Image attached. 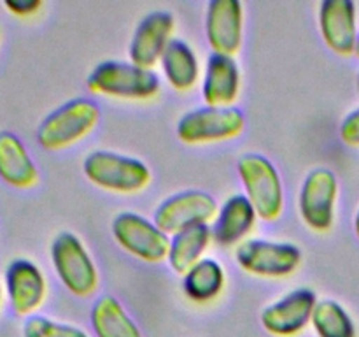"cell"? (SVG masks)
Masks as SVG:
<instances>
[{
    "instance_id": "cell-1",
    "label": "cell",
    "mask_w": 359,
    "mask_h": 337,
    "mask_svg": "<svg viewBox=\"0 0 359 337\" xmlns=\"http://www.w3.org/2000/svg\"><path fill=\"white\" fill-rule=\"evenodd\" d=\"M100 119V107L90 98H74L55 109L37 130V143L48 151L65 150L88 136Z\"/></svg>"
},
{
    "instance_id": "cell-2",
    "label": "cell",
    "mask_w": 359,
    "mask_h": 337,
    "mask_svg": "<svg viewBox=\"0 0 359 337\" xmlns=\"http://www.w3.org/2000/svg\"><path fill=\"white\" fill-rule=\"evenodd\" d=\"M245 197L251 200L258 218L273 221L283 214V183L272 161L258 153L242 154L237 164Z\"/></svg>"
},
{
    "instance_id": "cell-3",
    "label": "cell",
    "mask_w": 359,
    "mask_h": 337,
    "mask_svg": "<svg viewBox=\"0 0 359 337\" xmlns=\"http://www.w3.org/2000/svg\"><path fill=\"white\" fill-rule=\"evenodd\" d=\"M88 88L98 95L146 100L158 93L160 77L132 62H102L88 76Z\"/></svg>"
},
{
    "instance_id": "cell-4",
    "label": "cell",
    "mask_w": 359,
    "mask_h": 337,
    "mask_svg": "<svg viewBox=\"0 0 359 337\" xmlns=\"http://www.w3.org/2000/svg\"><path fill=\"white\" fill-rule=\"evenodd\" d=\"M83 171L98 188L114 193L142 192L151 183V171L146 164L112 151L90 153L84 160Z\"/></svg>"
},
{
    "instance_id": "cell-5",
    "label": "cell",
    "mask_w": 359,
    "mask_h": 337,
    "mask_svg": "<svg viewBox=\"0 0 359 337\" xmlns=\"http://www.w3.org/2000/svg\"><path fill=\"white\" fill-rule=\"evenodd\" d=\"M51 260L63 286L76 297H90L98 288V270L81 239L70 232L56 235Z\"/></svg>"
},
{
    "instance_id": "cell-6",
    "label": "cell",
    "mask_w": 359,
    "mask_h": 337,
    "mask_svg": "<svg viewBox=\"0 0 359 337\" xmlns=\"http://www.w3.org/2000/svg\"><path fill=\"white\" fill-rule=\"evenodd\" d=\"M245 118L235 107H200L179 119L177 137L186 144L219 143L244 132Z\"/></svg>"
},
{
    "instance_id": "cell-7",
    "label": "cell",
    "mask_w": 359,
    "mask_h": 337,
    "mask_svg": "<svg viewBox=\"0 0 359 337\" xmlns=\"http://www.w3.org/2000/svg\"><path fill=\"white\" fill-rule=\"evenodd\" d=\"M112 235L123 249L144 262L158 263L168 258L170 237L140 214L130 211L118 214L112 221Z\"/></svg>"
},
{
    "instance_id": "cell-8",
    "label": "cell",
    "mask_w": 359,
    "mask_h": 337,
    "mask_svg": "<svg viewBox=\"0 0 359 337\" xmlns=\"http://www.w3.org/2000/svg\"><path fill=\"white\" fill-rule=\"evenodd\" d=\"M238 265L249 274L262 277H284L293 274L302 262V251L290 242L251 239L235 251Z\"/></svg>"
},
{
    "instance_id": "cell-9",
    "label": "cell",
    "mask_w": 359,
    "mask_h": 337,
    "mask_svg": "<svg viewBox=\"0 0 359 337\" xmlns=\"http://www.w3.org/2000/svg\"><path fill=\"white\" fill-rule=\"evenodd\" d=\"M217 211V202L210 193L188 190L163 200L154 213V223L167 235H175L195 225H209Z\"/></svg>"
},
{
    "instance_id": "cell-10",
    "label": "cell",
    "mask_w": 359,
    "mask_h": 337,
    "mask_svg": "<svg viewBox=\"0 0 359 337\" xmlns=\"http://www.w3.org/2000/svg\"><path fill=\"white\" fill-rule=\"evenodd\" d=\"M339 195V181L330 168H314L305 178L300 190L302 220L316 232H326L335 220V204Z\"/></svg>"
},
{
    "instance_id": "cell-11",
    "label": "cell",
    "mask_w": 359,
    "mask_h": 337,
    "mask_svg": "<svg viewBox=\"0 0 359 337\" xmlns=\"http://www.w3.org/2000/svg\"><path fill=\"white\" fill-rule=\"evenodd\" d=\"M316 305L318 298L314 291L309 288H298L263 309L262 325L272 336L293 337L312 322Z\"/></svg>"
},
{
    "instance_id": "cell-12",
    "label": "cell",
    "mask_w": 359,
    "mask_h": 337,
    "mask_svg": "<svg viewBox=\"0 0 359 337\" xmlns=\"http://www.w3.org/2000/svg\"><path fill=\"white\" fill-rule=\"evenodd\" d=\"M244 7L238 0H212L207 6L205 35L216 55L235 56L241 51Z\"/></svg>"
},
{
    "instance_id": "cell-13",
    "label": "cell",
    "mask_w": 359,
    "mask_h": 337,
    "mask_svg": "<svg viewBox=\"0 0 359 337\" xmlns=\"http://www.w3.org/2000/svg\"><path fill=\"white\" fill-rule=\"evenodd\" d=\"M175 21L167 11L147 14L137 27L130 42V62L144 69H153L172 41Z\"/></svg>"
},
{
    "instance_id": "cell-14",
    "label": "cell",
    "mask_w": 359,
    "mask_h": 337,
    "mask_svg": "<svg viewBox=\"0 0 359 337\" xmlns=\"http://www.w3.org/2000/svg\"><path fill=\"white\" fill-rule=\"evenodd\" d=\"M319 28L328 48L337 55L356 53L358 23L356 6L351 0H325L319 7Z\"/></svg>"
},
{
    "instance_id": "cell-15",
    "label": "cell",
    "mask_w": 359,
    "mask_h": 337,
    "mask_svg": "<svg viewBox=\"0 0 359 337\" xmlns=\"http://www.w3.org/2000/svg\"><path fill=\"white\" fill-rule=\"evenodd\" d=\"M6 288L11 308L20 316H30L37 311L48 291L44 274L30 260H14L7 267Z\"/></svg>"
},
{
    "instance_id": "cell-16",
    "label": "cell",
    "mask_w": 359,
    "mask_h": 337,
    "mask_svg": "<svg viewBox=\"0 0 359 337\" xmlns=\"http://www.w3.org/2000/svg\"><path fill=\"white\" fill-rule=\"evenodd\" d=\"M241 91V70L233 56L212 53L207 62L202 97L209 107H230Z\"/></svg>"
},
{
    "instance_id": "cell-17",
    "label": "cell",
    "mask_w": 359,
    "mask_h": 337,
    "mask_svg": "<svg viewBox=\"0 0 359 337\" xmlns=\"http://www.w3.org/2000/svg\"><path fill=\"white\" fill-rule=\"evenodd\" d=\"M256 218L258 214L248 197L231 195L217 211L212 239L221 246L237 244L255 228Z\"/></svg>"
},
{
    "instance_id": "cell-18",
    "label": "cell",
    "mask_w": 359,
    "mask_h": 337,
    "mask_svg": "<svg viewBox=\"0 0 359 337\" xmlns=\"http://www.w3.org/2000/svg\"><path fill=\"white\" fill-rule=\"evenodd\" d=\"M0 179L21 190L39 181L37 165L20 137L11 132H0Z\"/></svg>"
},
{
    "instance_id": "cell-19",
    "label": "cell",
    "mask_w": 359,
    "mask_h": 337,
    "mask_svg": "<svg viewBox=\"0 0 359 337\" xmlns=\"http://www.w3.org/2000/svg\"><path fill=\"white\" fill-rule=\"evenodd\" d=\"M210 241H212V228L209 225H195L172 235L167 260L174 272H188L195 263L202 260Z\"/></svg>"
},
{
    "instance_id": "cell-20",
    "label": "cell",
    "mask_w": 359,
    "mask_h": 337,
    "mask_svg": "<svg viewBox=\"0 0 359 337\" xmlns=\"http://www.w3.org/2000/svg\"><path fill=\"white\" fill-rule=\"evenodd\" d=\"M160 62L165 77L175 90H191L198 81V60L191 46L182 39H172Z\"/></svg>"
},
{
    "instance_id": "cell-21",
    "label": "cell",
    "mask_w": 359,
    "mask_h": 337,
    "mask_svg": "<svg viewBox=\"0 0 359 337\" xmlns=\"http://www.w3.org/2000/svg\"><path fill=\"white\" fill-rule=\"evenodd\" d=\"M91 326L97 337H142L137 323L112 295H104L95 302Z\"/></svg>"
},
{
    "instance_id": "cell-22",
    "label": "cell",
    "mask_w": 359,
    "mask_h": 337,
    "mask_svg": "<svg viewBox=\"0 0 359 337\" xmlns=\"http://www.w3.org/2000/svg\"><path fill=\"white\" fill-rule=\"evenodd\" d=\"M223 286L224 270L212 258H202L184 274V291L195 302L212 300Z\"/></svg>"
},
{
    "instance_id": "cell-23",
    "label": "cell",
    "mask_w": 359,
    "mask_h": 337,
    "mask_svg": "<svg viewBox=\"0 0 359 337\" xmlns=\"http://www.w3.org/2000/svg\"><path fill=\"white\" fill-rule=\"evenodd\" d=\"M311 325L318 337H356L353 318L335 300L318 302Z\"/></svg>"
},
{
    "instance_id": "cell-24",
    "label": "cell",
    "mask_w": 359,
    "mask_h": 337,
    "mask_svg": "<svg viewBox=\"0 0 359 337\" xmlns=\"http://www.w3.org/2000/svg\"><path fill=\"white\" fill-rule=\"evenodd\" d=\"M23 337H90L84 330L46 316H30L23 325Z\"/></svg>"
},
{
    "instance_id": "cell-25",
    "label": "cell",
    "mask_w": 359,
    "mask_h": 337,
    "mask_svg": "<svg viewBox=\"0 0 359 337\" xmlns=\"http://www.w3.org/2000/svg\"><path fill=\"white\" fill-rule=\"evenodd\" d=\"M340 137L347 146H359V107L344 118L340 125Z\"/></svg>"
},
{
    "instance_id": "cell-26",
    "label": "cell",
    "mask_w": 359,
    "mask_h": 337,
    "mask_svg": "<svg viewBox=\"0 0 359 337\" xmlns=\"http://www.w3.org/2000/svg\"><path fill=\"white\" fill-rule=\"evenodd\" d=\"M4 7L14 16L25 18L37 13L42 7V2L41 0H7V2H4Z\"/></svg>"
},
{
    "instance_id": "cell-27",
    "label": "cell",
    "mask_w": 359,
    "mask_h": 337,
    "mask_svg": "<svg viewBox=\"0 0 359 337\" xmlns=\"http://www.w3.org/2000/svg\"><path fill=\"white\" fill-rule=\"evenodd\" d=\"M354 230H356V235H358V239H359V211H358V214H356V220H354Z\"/></svg>"
},
{
    "instance_id": "cell-28",
    "label": "cell",
    "mask_w": 359,
    "mask_h": 337,
    "mask_svg": "<svg viewBox=\"0 0 359 337\" xmlns=\"http://www.w3.org/2000/svg\"><path fill=\"white\" fill-rule=\"evenodd\" d=\"M356 56L359 58V35H358V44H356Z\"/></svg>"
},
{
    "instance_id": "cell-29",
    "label": "cell",
    "mask_w": 359,
    "mask_h": 337,
    "mask_svg": "<svg viewBox=\"0 0 359 337\" xmlns=\"http://www.w3.org/2000/svg\"><path fill=\"white\" fill-rule=\"evenodd\" d=\"M0 300H2V284H0Z\"/></svg>"
},
{
    "instance_id": "cell-30",
    "label": "cell",
    "mask_w": 359,
    "mask_h": 337,
    "mask_svg": "<svg viewBox=\"0 0 359 337\" xmlns=\"http://www.w3.org/2000/svg\"><path fill=\"white\" fill-rule=\"evenodd\" d=\"M358 90H359V76H358Z\"/></svg>"
}]
</instances>
